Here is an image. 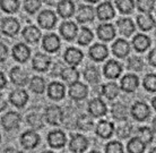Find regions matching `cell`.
Returning a JSON list of instances; mask_svg holds the SVG:
<instances>
[{
  "instance_id": "obj_1",
  "label": "cell",
  "mask_w": 156,
  "mask_h": 153,
  "mask_svg": "<svg viewBox=\"0 0 156 153\" xmlns=\"http://www.w3.org/2000/svg\"><path fill=\"white\" fill-rule=\"evenodd\" d=\"M63 118L62 110L57 106H52L45 110V119L52 126H58L61 124Z\"/></svg>"
},
{
  "instance_id": "obj_2",
  "label": "cell",
  "mask_w": 156,
  "mask_h": 153,
  "mask_svg": "<svg viewBox=\"0 0 156 153\" xmlns=\"http://www.w3.org/2000/svg\"><path fill=\"white\" fill-rule=\"evenodd\" d=\"M131 114L133 118L138 122H144L151 115L149 107L144 102H136L131 108Z\"/></svg>"
},
{
  "instance_id": "obj_3",
  "label": "cell",
  "mask_w": 156,
  "mask_h": 153,
  "mask_svg": "<svg viewBox=\"0 0 156 153\" xmlns=\"http://www.w3.org/2000/svg\"><path fill=\"white\" fill-rule=\"evenodd\" d=\"M88 148V141L84 135H73L69 142V149L73 152L83 153Z\"/></svg>"
},
{
  "instance_id": "obj_4",
  "label": "cell",
  "mask_w": 156,
  "mask_h": 153,
  "mask_svg": "<svg viewBox=\"0 0 156 153\" xmlns=\"http://www.w3.org/2000/svg\"><path fill=\"white\" fill-rule=\"evenodd\" d=\"M20 116L17 112L14 111H9L5 115L2 119H1V124L6 130H12L17 128L20 126Z\"/></svg>"
},
{
  "instance_id": "obj_5",
  "label": "cell",
  "mask_w": 156,
  "mask_h": 153,
  "mask_svg": "<svg viewBox=\"0 0 156 153\" xmlns=\"http://www.w3.org/2000/svg\"><path fill=\"white\" fill-rule=\"evenodd\" d=\"M37 22L43 28L50 30V28L55 27V23H57V17H55V13L51 10H43L37 17Z\"/></svg>"
},
{
  "instance_id": "obj_6",
  "label": "cell",
  "mask_w": 156,
  "mask_h": 153,
  "mask_svg": "<svg viewBox=\"0 0 156 153\" xmlns=\"http://www.w3.org/2000/svg\"><path fill=\"white\" fill-rule=\"evenodd\" d=\"M1 31L8 36H15L20 31V23L12 17H7L1 23Z\"/></svg>"
},
{
  "instance_id": "obj_7",
  "label": "cell",
  "mask_w": 156,
  "mask_h": 153,
  "mask_svg": "<svg viewBox=\"0 0 156 153\" xmlns=\"http://www.w3.org/2000/svg\"><path fill=\"white\" fill-rule=\"evenodd\" d=\"M66 135L61 130H53L49 134L48 136V142H49V145L51 148H55V149H60L63 148L66 144Z\"/></svg>"
},
{
  "instance_id": "obj_8",
  "label": "cell",
  "mask_w": 156,
  "mask_h": 153,
  "mask_svg": "<svg viewBox=\"0 0 156 153\" xmlns=\"http://www.w3.org/2000/svg\"><path fill=\"white\" fill-rule=\"evenodd\" d=\"M87 93H88L87 86L80 82L74 83L69 87V95L74 100H83L87 97Z\"/></svg>"
},
{
  "instance_id": "obj_9",
  "label": "cell",
  "mask_w": 156,
  "mask_h": 153,
  "mask_svg": "<svg viewBox=\"0 0 156 153\" xmlns=\"http://www.w3.org/2000/svg\"><path fill=\"white\" fill-rule=\"evenodd\" d=\"M88 111L94 117H102L106 114V106L101 99H93L88 103Z\"/></svg>"
},
{
  "instance_id": "obj_10",
  "label": "cell",
  "mask_w": 156,
  "mask_h": 153,
  "mask_svg": "<svg viewBox=\"0 0 156 153\" xmlns=\"http://www.w3.org/2000/svg\"><path fill=\"white\" fill-rule=\"evenodd\" d=\"M51 64V60L49 56L44 55V53H36L33 58V68L37 71H45L49 69Z\"/></svg>"
},
{
  "instance_id": "obj_11",
  "label": "cell",
  "mask_w": 156,
  "mask_h": 153,
  "mask_svg": "<svg viewBox=\"0 0 156 153\" xmlns=\"http://www.w3.org/2000/svg\"><path fill=\"white\" fill-rule=\"evenodd\" d=\"M96 14H98V17L101 20H109L111 18H113L114 15H115V12H114L113 6L111 5V2H103L96 9Z\"/></svg>"
},
{
  "instance_id": "obj_12",
  "label": "cell",
  "mask_w": 156,
  "mask_h": 153,
  "mask_svg": "<svg viewBox=\"0 0 156 153\" xmlns=\"http://www.w3.org/2000/svg\"><path fill=\"white\" fill-rule=\"evenodd\" d=\"M30 56H31V50L25 44L18 43L12 48V57L20 63H25L30 58Z\"/></svg>"
},
{
  "instance_id": "obj_13",
  "label": "cell",
  "mask_w": 156,
  "mask_h": 153,
  "mask_svg": "<svg viewBox=\"0 0 156 153\" xmlns=\"http://www.w3.org/2000/svg\"><path fill=\"white\" fill-rule=\"evenodd\" d=\"M40 142V136L34 132H25L20 137V143L25 149H34Z\"/></svg>"
},
{
  "instance_id": "obj_14",
  "label": "cell",
  "mask_w": 156,
  "mask_h": 153,
  "mask_svg": "<svg viewBox=\"0 0 156 153\" xmlns=\"http://www.w3.org/2000/svg\"><path fill=\"white\" fill-rule=\"evenodd\" d=\"M42 46L48 52H55L60 48V39L55 34H47L43 38Z\"/></svg>"
},
{
  "instance_id": "obj_15",
  "label": "cell",
  "mask_w": 156,
  "mask_h": 153,
  "mask_svg": "<svg viewBox=\"0 0 156 153\" xmlns=\"http://www.w3.org/2000/svg\"><path fill=\"white\" fill-rule=\"evenodd\" d=\"M121 71H122V67L115 60H110L109 63H106L105 66H104V75L108 78H118L121 74Z\"/></svg>"
},
{
  "instance_id": "obj_16",
  "label": "cell",
  "mask_w": 156,
  "mask_h": 153,
  "mask_svg": "<svg viewBox=\"0 0 156 153\" xmlns=\"http://www.w3.org/2000/svg\"><path fill=\"white\" fill-rule=\"evenodd\" d=\"M108 48L104 44L96 43L90 49V58L95 61H102L108 57Z\"/></svg>"
},
{
  "instance_id": "obj_17",
  "label": "cell",
  "mask_w": 156,
  "mask_h": 153,
  "mask_svg": "<svg viewBox=\"0 0 156 153\" xmlns=\"http://www.w3.org/2000/svg\"><path fill=\"white\" fill-rule=\"evenodd\" d=\"M10 79L14 84L18 86H24L28 82V76L24 71H22L20 67H14L10 71Z\"/></svg>"
},
{
  "instance_id": "obj_18",
  "label": "cell",
  "mask_w": 156,
  "mask_h": 153,
  "mask_svg": "<svg viewBox=\"0 0 156 153\" xmlns=\"http://www.w3.org/2000/svg\"><path fill=\"white\" fill-rule=\"evenodd\" d=\"M77 31H78L77 26L73 22H65L60 26V33H61V35L63 36V39L68 40V41H71V40L75 39V36L77 35Z\"/></svg>"
},
{
  "instance_id": "obj_19",
  "label": "cell",
  "mask_w": 156,
  "mask_h": 153,
  "mask_svg": "<svg viewBox=\"0 0 156 153\" xmlns=\"http://www.w3.org/2000/svg\"><path fill=\"white\" fill-rule=\"evenodd\" d=\"M65 60L71 66H77L83 60V53L80 50L76 48H69L65 52Z\"/></svg>"
},
{
  "instance_id": "obj_20",
  "label": "cell",
  "mask_w": 156,
  "mask_h": 153,
  "mask_svg": "<svg viewBox=\"0 0 156 153\" xmlns=\"http://www.w3.org/2000/svg\"><path fill=\"white\" fill-rule=\"evenodd\" d=\"M139 85V79L136 75L128 74L121 79V87L126 92H133Z\"/></svg>"
},
{
  "instance_id": "obj_21",
  "label": "cell",
  "mask_w": 156,
  "mask_h": 153,
  "mask_svg": "<svg viewBox=\"0 0 156 153\" xmlns=\"http://www.w3.org/2000/svg\"><path fill=\"white\" fill-rule=\"evenodd\" d=\"M75 5L70 0H61L58 5V14L62 18H69L74 15Z\"/></svg>"
},
{
  "instance_id": "obj_22",
  "label": "cell",
  "mask_w": 156,
  "mask_h": 153,
  "mask_svg": "<svg viewBox=\"0 0 156 153\" xmlns=\"http://www.w3.org/2000/svg\"><path fill=\"white\" fill-rule=\"evenodd\" d=\"M9 100L14 106L20 108V107H24L26 104V102L28 100V94L26 93V91L24 90H16L10 93Z\"/></svg>"
},
{
  "instance_id": "obj_23",
  "label": "cell",
  "mask_w": 156,
  "mask_h": 153,
  "mask_svg": "<svg viewBox=\"0 0 156 153\" xmlns=\"http://www.w3.org/2000/svg\"><path fill=\"white\" fill-rule=\"evenodd\" d=\"M65 93H66V90L61 83L53 82L49 85L48 94L52 100H61L65 97Z\"/></svg>"
},
{
  "instance_id": "obj_24",
  "label": "cell",
  "mask_w": 156,
  "mask_h": 153,
  "mask_svg": "<svg viewBox=\"0 0 156 153\" xmlns=\"http://www.w3.org/2000/svg\"><path fill=\"white\" fill-rule=\"evenodd\" d=\"M98 36L103 41H111L115 36V30L111 24H102L98 28Z\"/></svg>"
},
{
  "instance_id": "obj_25",
  "label": "cell",
  "mask_w": 156,
  "mask_h": 153,
  "mask_svg": "<svg viewBox=\"0 0 156 153\" xmlns=\"http://www.w3.org/2000/svg\"><path fill=\"white\" fill-rule=\"evenodd\" d=\"M77 20L79 23H87L94 20V9L90 6H80L78 8Z\"/></svg>"
},
{
  "instance_id": "obj_26",
  "label": "cell",
  "mask_w": 156,
  "mask_h": 153,
  "mask_svg": "<svg viewBox=\"0 0 156 153\" xmlns=\"http://www.w3.org/2000/svg\"><path fill=\"white\" fill-rule=\"evenodd\" d=\"M23 36L24 39L26 40L27 42H30V43H36L41 39V32L36 26L31 25V26H26L24 28Z\"/></svg>"
},
{
  "instance_id": "obj_27",
  "label": "cell",
  "mask_w": 156,
  "mask_h": 153,
  "mask_svg": "<svg viewBox=\"0 0 156 153\" xmlns=\"http://www.w3.org/2000/svg\"><path fill=\"white\" fill-rule=\"evenodd\" d=\"M112 50H113V53L117 57H119V58H125L126 56L129 53V51H130V47H129V43L127 41L119 39L112 46Z\"/></svg>"
},
{
  "instance_id": "obj_28",
  "label": "cell",
  "mask_w": 156,
  "mask_h": 153,
  "mask_svg": "<svg viewBox=\"0 0 156 153\" xmlns=\"http://www.w3.org/2000/svg\"><path fill=\"white\" fill-rule=\"evenodd\" d=\"M133 48L136 49L138 52H144L149 48L151 46V39H149L147 35H144V34H138L133 38Z\"/></svg>"
},
{
  "instance_id": "obj_29",
  "label": "cell",
  "mask_w": 156,
  "mask_h": 153,
  "mask_svg": "<svg viewBox=\"0 0 156 153\" xmlns=\"http://www.w3.org/2000/svg\"><path fill=\"white\" fill-rule=\"evenodd\" d=\"M117 25L120 33L125 36H130L135 32V24L129 18H121L118 20Z\"/></svg>"
},
{
  "instance_id": "obj_30",
  "label": "cell",
  "mask_w": 156,
  "mask_h": 153,
  "mask_svg": "<svg viewBox=\"0 0 156 153\" xmlns=\"http://www.w3.org/2000/svg\"><path fill=\"white\" fill-rule=\"evenodd\" d=\"M113 130H114L113 125L110 122H106V120L100 122L98 127H96V133L102 138H109L113 134Z\"/></svg>"
},
{
  "instance_id": "obj_31",
  "label": "cell",
  "mask_w": 156,
  "mask_h": 153,
  "mask_svg": "<svg viewBox=\"0 0 156 153\" xmlns=\"http://www.w3.org/2000/svg\"><path fill=\"white\" fill-rule=\"evenodd\" d=\"M137 23L140 30L143 31H149L151 28L155 26V20L152 15H140L137 17Z\"/></svg>"
},
{
  "instance_id": "obj_32",
  "label": "cell",
  "mask_w": 156,
  "mask_h": 153,
  "mask_svg": "<svg viewBox=\"0 0 156 153\" xmlns=\"http://www.w3.org/2000/svg\"><path fill=\"white\" fill-rule=\"evenodd\" d=\"M61 78L65 81L68 84H74V83L78 82V78H79V73H78L75 68L73 67H69V68H65L62 71H61Z\"/></svg>"
},
{
  "instance_id": "obj_33",
  "label": "cell",
  "mask_w": 156,
  "mask_h": 153,
  "mask_svg": "<svg viewBox=\"0 0 156 153\" xmlns=\"http://www.w3.org/2000/svg\"><path fill=\"white\" fill-rule=\"evenodd\" d=\"M112 115L117 120H126L128 118V111L122 103H115L112 107Z\"/></svg>"
},
{
  "instance_id": "obj_34",
  "label": "cell",
  "mask_w": 156,
  "mask_h": 153,
  "mask_svg": "<svg viewBox=\"0 0 156 153\" xmlns=\"http://www.w3.org/2000/svg\"><path fill=\"white\" fill-rule=\"evenodd\" d=\"M102 90H103L102 91L103 95H105L106 98L110 99V100L114 99L118 94H119V86L113 82L105 84L104 86L102 87Z\"/></svg>"
},
{
  "instance_id": "obj_35",
  "label": "cell",
  "mask_w": 156,
  "mask_h": 153,
  "mask_svg": "<svg viewBox=\"0 0 156 153\" xmlns=\"http://www.w3.org/2000/svg\"><path fill=\"white\" fill-rule=\"evenodd\" d=\"M0 7L2 10L9 14L16 13L20 8V1L18 0H0Z\"/></svg>"
},
{
  "instance_id": "obj_36",
  "label": "cell",
  "mask_w": 156,
  "mask_h": 153,
  "mask_svg": "<svg viewBox=\"0 0 156 153\" xmlns=\"http://www.w3.org/2000/svg\"><path fill=\"white\" fill-rule=\"evenodd\" d=\"M30 86H31V90L33 91V92H35L37 94H41V93H43L44 90H45V81H44L42 77L35 76V77H33V78L31 79Z\"/></svg>"
},
{
  "instance_id": "obj_37",
  "label": "cell",
  "mask_w": 156,
  "mask_h": 153,
  "mask_svg": "<svg viewBox=\"0 0 156 153\" xmlns=\"http://www.w3.org/2000/svg\"><path fill=\"white\" fill-rule=\"evenodd\" d=\"M145 146L146 144H144L139 138L133 137L128 143V151L129 153H143L145 151Z\"/></svg>"
},
{
  "instance_id": "obj_38",
  "label": "cell",
  "mask_w": 156,
  "mask_h": 153,
  "mask_svg": "<svg viewBox=\"0 0 156 153\" xmlns=\"http://www.w3.org/2000/svg\"><path fill=\"white\" fill-rule=\"evenodd\" d=\"M77 127L82 130H90L93 127V119L87 115H82L77 119Z\"/></svg>"
},
{
  "instance_id": "obj_39",
  "label": "cell",
  "mask_w": 156,
  "mask_h": 153,
  "mask_svg": "<svg viewBox=\"0 0 156 153\" xmlns=\"http://www.w3.org/2000/svg\"><path fill=\"white\" fill-rule=\"evenodd\" d=\"M144 144H149L153 141V130L149 127H140L138 129V136Z\"/></svg>"
},
{
  "instance_id": "obj_40",
  "label": "cell",
  "mask_w": 156,
  "mask_h": 153,
  "mask_svg": "<svg viewBox=\"0 0 156 153\" xmlns=\"http://www.w3.org/2000/svg\"><path fill=\"white\" fill-rule=\"evenodd\" d=\"M117 8L123 14H130L133 10V0H115Z\"/></svg>"
},
{
  "instance_id": "obj_41",
  "label": "cell",
  "mask_w": 156,
  "mask_h": 153,
  "mask_svg": "<svg viewBox=\"0 0 156 153\" xmlns=\"http://www.w3.org/2000/svg\"><path fill=\"white\" fill-rule=\"evenodd\" d=\"M93 40V33L90 30H88L87 27H83L80 30V33L78 35V43L82 46H86L88 44Z\"/></svg>"
},
{
  "instance_id": "obj_42",
  "label": "cell",
  "mask_w": 156,
  "mask_h": 153,
  "mask_svg": "<svg viewBox=\"0 0 156 153\" xmlns=\"http://www.w3.org/2000/svg\"><path fill=\"white\" fill-rule=\"evenodd\" d=\"M137 6L140 12L149 14L155 7V0H137Z\"/></svg>"
},
{
  "instance_id": "obj_43",
  "label": "cell",
  "mask_w": 156,
  "mask_h": 153,
  "mask_svg": "<svg viewBox=\"0 0 156 153\" xmlns=\"http://www.w3.org/2000/svg\"><path fill=\"white\" fill-rule=\"evenodd\" d=\"M84 76H85V78L90 83H98L100 81V74H98V71L95 67H88V68H86Z\"/></svg>"
},
{
  "instance_id": "obj_44",
  "label": "cell",
  "mask_w": 156,
  "mask_h": 153,
  "mask_svg": "<svg viewBox=\"0 0 156 153\" xmlns=\"http://www.w3.org/2000/svg\"><path fill=\"white\" fill-rule=\"evenodd\" d=\"M144 87L148 92H156V75L148 74L144 78Z\"/></svg>"
},
{
  "instance_id": "obj_45",
  "label": "cell",
  "mask_w": 156,
  "mask_h": 153,
  "mask_svg": "<svg viewBox=\"0 0 156 153\" xmlns=\"http://www.w3.org/2000/svg\"><path fill=\"white\" fill-rule=\"evenodd\" d=\"M41 5H42L41 0H25L24 1V8L30 14H34L36 10H39Z\"/></svg>"
},
{
  "instance_id": "obj_46",
  "label": "cell",
  "mask_w": 156,
  "mask_h": 153,
  "mask_svg": "<svg viewBox=\"0 0 156 153\" xmlns=\"http://www.w3.org/2000/svg\"><path fill=\"white\" fill-rule=\"evenodd\" d=\"M27 122L30 124L31 127H33L34 129H41L43 127V122H42V118L40 117L39 115L36 114H32L28 116L27 118Z\"/></svg>"
},
{
  "instance_id": "obj_47",
  "label": "cell",
  "mask_w": 156,
  "mask_h": 153,
  "mask_svg": "<svg viewBox=\"0 0 156 153\" xmlns=\"http://www.w3.org/2000/svg\"><path fill=\"white\" fill-rule=\"evenodd\" d=\"M105 152L106 153H123V146L120 142L113 141L110 142L109 144L105 146Z\"/></svg>"
},
{
  "instance_id": "obj_48",
  "label": "cell",
  "mask_w": 156,
  "mask_h": 153,
  "mask_svg": "<svg viewBox=\"0 0 156 153\" xmlns=\"http://www.w3.org/2000/svg\"><path fill=\"white\" fill-rule=\"evenodd\" d=\"M128 67L130 71H139L143 68V60L139 57H131L128 61Z\"/></svg>"
},
{
  "instance_id": "obj_49",
  "label": "cell",
  "mask_w": 156,
  "mask_h": 153,
  "mask_svg": "<svg viewBox=\"0 0 156 153\" xmlns=\"http://www.w3.org/2000/svg\"><path fill=\"white\" fill-rule=\"evenodd\" d=\"M131 134V127L129 125H125V126H120L118 127L117 129V135L120 138H127Z\"/></svg>"
},
{
  "instance_id": "obj_50",
  "label": "cell",
  "mask_w": 156,
  "mask_h": 153,
  "mask_svg": "<svg viewBox=\"0 0 156 153\" xmlns=\"http://www.w3.org/2000/svg\"><path fill=\"white\" fill-rule=\"evenodd\" d=\"M7 53H8V49L5 44L0 43V63H2L6 60L7 58Z\"/></svg>"
},
{
  "instance_id": "obj_51",
  "label": "cell",
  "mask_w": 156,
  "mask_h": 153,
  "mask_svg": "<svg viewBox=\"0 0 156 153\" xmlns=\"http://www.w3.org/2000/svg\"><path fill=\"white\" fill-rule=\"evenodd\" d=\"M148 60H149V64H151V65L156 67V48L155 49H153V50L149 52Z\"/></svg>"
},
{
  "instance_id": "obj_52",
  "label": "cell",
  "mask_w": 156,
  "mask_h": 153,
  "mask_svg": "<svg viewBox=\"0 0 156 153\" xmlns=\"http://www.w3.org/2000/svg\"><path fill=\"white\" fill-rule=\"evenodd\" d=\"M6 107H7V102H6V100L4 99V97L0 94V111H2V110L6 109Z\"/></svg>"
},
{
  "instance_id": "obj_53",
  "label": "cell",
  "mask_w": 156,
  "mask_h": 153,
  "mask_svg": "<svg viewBox=\"0 0 156 153\" xmlns=\"http://www.w3.org/2000/svg\"><path fill=\"white\" fill-rule=\"evenodd\" d=\"M6 83H7V81H6V77H5V75L0 71V89H2V87L6 86Z\"/></svg>"
},
{
  "instance_id": "obj_54",
  "label": "cell",
  "mask_w": 156,
  "mask_h": 153,
  "mask_svg": "<svg viewBox=\"0 0 156 153\" xmlns=\"http://www.w3.org/2000/svg\"><path fill=\"white\" fill-rule=\"evenodd\" d=\"M5 153H22L20 151L16 149H12V148H9V149H6L5 150Z\"/></svg>"
},
{
  "instance_id": "obj_55",
  "label": "cell",
  "mask_w": 156,
  "mask_h": 153,
  "mask_svg": "<svg viewBox=\"0 0 156 153\" xmlns=\"http://www.w3.org/2000/svg\"><path fill=\"white\" fill-rule=\"evenodd\" d=\"M44 2H45V4H48V5H51V6H52V5H55V4H57V2H58V0H44Z\"/></svg>"
},
{
  "instance_id": "obj_56",
  "label": "cell",
  "mask_w": 156,
  "mask_h": 153,
  "mask_svg": "<svg viewBox=\"0 0 156 153\" xmlns=\"http://www.w3.org/2000/svg\"><path fill=\"white\" fill-rule=\"evenodd\" d=\"M153 129H154V132H156V117L154 118V120H153Z\"/></svg>"
},
{
  "instance_id": "obj_57",
  "label": "cell",
  "mask_w": 156,
  "mask_h": 153,
  "mask_svg": "<svg viewBox=\"0 0 156 153\" xmlns=\"http://www.w3.org/2000/svg\"><path fill=\"white\" fill-rule=\"evenodd\" d=\"M152 104H153V108L156 110V97L154 99H153V101H152Z\"/></svg>"
},
{
  "instance_id": "obj_58",
  "label": "cell",
  "mask_w": 156,
  "mask_h": 153,
  "mask_svg": "<svg viewBox=\"0 0 156 153\" xmlns=\"http://www.w3.org/2000/svg\"><path fill=\"white\" fill-rule=\"evenodd\" d=\"M87 2H90V4H95V2H98V0H86Z\"/></svg>"
},
{
  "instance_id": "obj_59",
  "label": "cell",
  "mask_w": 156,
  "mask_h": 153,
  "mask_svg": "<svg viewBox=\"0 0 156 153\" xmlns=\"http://www.w3.org/2000/svg\"><path fill=\"white\" fill-rule=\"evenodd\" d=\"M149 153H156V148H154V149H153Z\"/></svg>"
},
{
  "instance_id": "obj_60",
  "label": "cell",
  "mask_w": 156,
  "mask_h": 153,
  "mask_svg": "<svg viewBox=\"0 0 156 153\" xmlns=\"http://www.w3.org/2000/svg\"><path fill=\"white\" fill-rule=\"evenodd\" d=\"M44 153H53V152H49V151H47V152H44Z\"/></svg>"
},
{
  "instance_id": "obj_61",
  "label": "cell",
  "mask_w": 156,
  "mask_h": 153,
  "mask_svg": "<svg viewBox=\"0 0 156 153\" xmlns=\"http://www.w3.org/2000/svg\"><path fill=\"white\" fill-rule=\"evenodd\" d=\"M90 153H98V152H95V151H93V152H90Z\"/></svg>"
},
{
  "instance_id": "obj_62",
  "label": "cell",
  "mask_w": 156,
  "mask_h": 153,
  "mask_svg": "<svg viewBox=\"0 0 156 153\" xmlns=\"http://www.w3.org/2000/svg\"><path fill=\"white\" fill-rule=\"evenodd\" d=\"M155 34H156V32H155Z\"/></svg>"
},
{
  "instance_id": "obj_63",
  "label": "cell",
  "mask_w": 156,
  "mask_h": 153,
  "mask_svg": "<svg viewBox=\"0 0 156 153\" xmlns=\"http://www.w3.org/2000/svg\"><path fill=\"white\" fill-rule=\"evenodd\" d=\"M0 140H1V138H0Z\"/></svg>"
}]
</instances>
